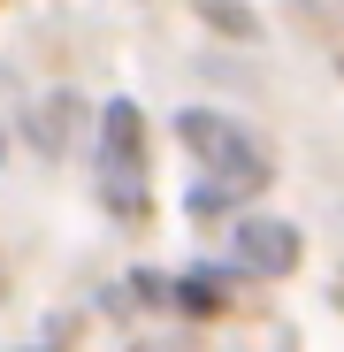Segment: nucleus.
<instances>
[{
  "label": "nucleus",
  "mask_w": 344,
  "mask_h": 352,
  "mask_svg": "<svg viewBox=\"0 0 344 352\" xmlns=\"http://www.w3.org/2000/svg\"><path fill=\"white\" fill-rule=\"evenodd\" d=\"M107 131H115V161L138 168V107H130V100H115V107H107Z\"/></svg>",
  "instance_id": "2"
},
{
  "label": "nucleus",
  "mask_w": 344,
  "mask_h": 352,
  "mask_svg": "<svg viewBox=\"0 0 344 352\" xmlns=\"http://www.w3.org/2000/svg\"><path fill=\"white\" fill-rule=\"evenodd\" d=\"M229 245H238V261H245L253 276H291V261H299V230L275 222V214H245L238 230H229Z\"/></svg>",
  "instance_id": "1"
}]
</instances>
